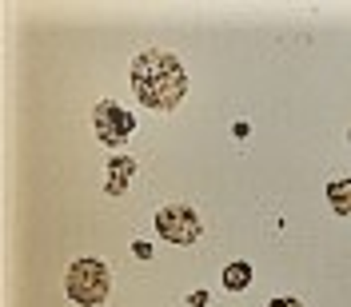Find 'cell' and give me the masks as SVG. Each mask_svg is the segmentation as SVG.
Wrapping results in <instances>:
<instances>
[{
  "label": "cell",
  "mask_w": 351,
  "mask_h": 307,
  "mask_svg": "<svg viewBox=\"0 0 351 307\" xmlns=\"http://www.w3.org/2000/svg\"><path fill=\"white\" fill-rule=\"evenodd\" d=\"M132 92L144 108L176 112L188 96V72L164 48H148L132 60Z\"/></svg>",
  "instance_id": "6da1fadb"
},
{
  "label": "cell",
  "mask_w": 351,
  "mask_h": 307,
  "mask_svg": "<svg viewBox=\"0 0 351 307\" xmlns=\"http://www.w3.org/2000/svg\"><path fill=\"white\" fill-rule=\"evenodd\" d=\"M64 287L68 295H72V304L80 307H100L104 299H108V267L100 260H76L72 267H68L64 275Z\"/></svg>",
  "instance_id": "7a4b0ae2"
},
{
  "label": "cell",
  "mask_w": 351,
  "mask_h": 307,
  "mask_svg": "<svg viewBox=\"0 0 351 307\" xmlns=\"http://www.w3.org/2000/svg\"><path fill=\"white\" fill-rule=\"evenodd\" d=\"M348 140H351V132H348Z\"/></svg>",
  "instance_id": "30bf717a"
},
{
  "label": "cell",
  "mask_w": 351,
  "mask_h": 307,
  "mask_svg": "<svg viewBox=\"0 0 351 307\" xmlns=\"http://www.w3.org/2000/svg\"><path fill=\"white\" fill-rule=\"evenodd\" d=\"M156 232L168 243H196L199 240V216L184 204H172V208H160L156 212Z\"/></svg>",
  "instance_id": "3957f363"
},
{
  "label": "cell",
  "mask_w": 351,
  "mask_h": 307,
  "mask_svg": "<svg viewBox=\"0 0 351 307\" xmlns=\"http://www.w3.org/2000/svg\"><path fill=\"white\" fill-rule=\"evenodd\" d=\"M132 251H136V256H140V260H152V247H148V243H136V247H132Z\"/></svg>",
  "instance_id": "9c48e42d"
},
{
  "label": "cell",
  "mask_w": 351,
  "mask_h": 307,
  "mask_svg": "<svg viewBox=\"0 0 351 307\" xmlns=\"http://www.w3.org/2000/svg\"><path fill=\"white\" fill-rule=\"evenodd\" d=\"M132 172H136V164H132L128 156H116V160H112L108 164V196H120V192H124V188H128V180H132Z\"/></svg>",
  "instance_id": "5b68a950"
},
{
  "label": "cell",
  "mask_w": 351,
  "mask_h": 307,
  "mask_svg": "<svg viewBox=\"0 0 351 307\" xmlns=\"http://www.w3.org/2000/svg\"><path fill=\"white\" fill-rule=\"evenodd\" d=\"M92 124H96V136H100V144H124L136 128V116L124 112L120 104H112V100H100L96 112H92Z\"/></svg>",
  "instance_id": "277c9868"
},
{
  "label": "cell",
  "mask_w": 351,
  "mask_h": 307,
  "mask_svg": "<svg viewBox=\"0 0 351 307\" xmlns=\"http://www.w3.org/2000/svg\"><path fill=\"white\" fill-rule=\"evenodd\" d=\"M328 204H331V212L351 216V175L348 180H331L328 184Z\"/></svg>",
  "instance_id": "8992f818"
},
{
  "label": "cell",
  "mask_w": 351,
  "mask_h": 307,
  "mask_svg": "<svg viewBox=\"0 0 351 307\" xmlns=\"http://www.w3.org/2000/svg\"><path fill=\"white\" fill-rule=\"evenodd\" d=\"M247 284H252V263H243V260L228 263V271H223V287H228V291H243Z\"/></svg>",
  "instance_id": "52a82bcc"
},
{
  "label": "cell",
  "mask_w": 351,
  "mask_h": 307,
  "mask_svg": "<svg viewBox=\"0 0 351 307\" xmlns=\"http://www.w3.org/2000/svg\"><path fill=\"white\" fill-rule=\"evenodd\" d=\"M267 307H304L300 299H291V295H280V299H271Z\"/></svg>",
  "instance_id": "ba28073f"
}]
</instances>
